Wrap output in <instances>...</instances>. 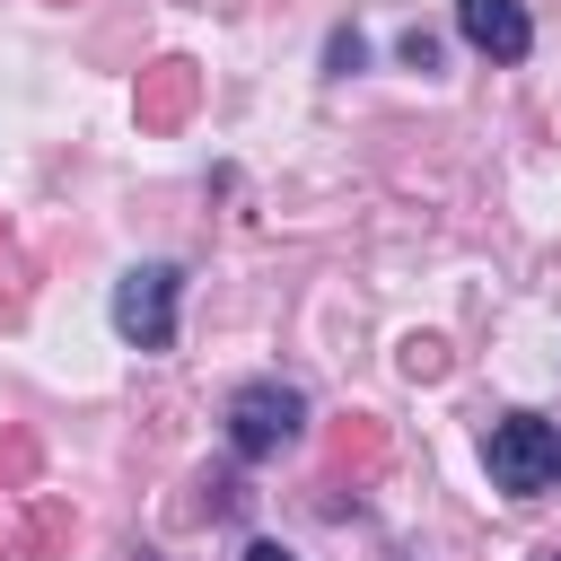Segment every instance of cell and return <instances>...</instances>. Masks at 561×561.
<instances>
[{
	"mask_svg": "<svg viewBox=\"0 0 561 561\" xmlns=\"http://www.w3.org/2000/svg\"><path fill=\"white\" fill-rule=\"evenodd\" d=\"M482 465H491V482L508 500H535V491L561 482V430L543 412H500L491 438H482Z\"/></svg>",
	"mask_w": 561,
	"mask_h": 561,
	"instance_id": "cell-1",
	"label": "cell"
},
{
	"mask_svg": "<svg viewBox=\"0 0 561 561\" xmlns=\"http://www.w3.org/2000/svg\"><path fill=\"white\" fill-rule=\"evenodd\" d=\"M298 430H307V394H298V386L254 377V386L228 394V447H237L245 465H272L280 447H298Z\"/></svg>",
	"mask_w": 561,
	"mask_h": 561,
	"instance_id": "cell-2",
	"label": "cell"
},
{
	"mask_svg": "<svg viewBox=\"0 0 561 561\" xmlns=\"http://www.w3.org/2000/svg\"><path fill=\"white\" fill-rule=\"evenodd\" d=\"M175 298H184V272L175 263H131L114 280V333L131 351H167L175 342Z\"/></svg>",
	"mask_w": 561,
	"mask_h": 561,
	"instance_id": "cell-3",
	"label": "cell"
},
{
	"mask_svg": "<svg viewBox=\"0 0 561 561\" xmlns=\"http://www.w3.org/2000/svg\"><path fill=\"white\" fill-rule=\"evenodd\" d=\"M456 35H465L473 53H491V61H526V53H535L526 0H456Z\"/></svg>",
	"mask_w": 561,
	"mask_h": 561,
	"instance_id": "cell-4",
	"label": "cell"
},
{
	"mask_svg": "<svg viewBox=\"0 0 561 561\" xmlns=\"http://www.w3.org/2000/svg\"><path fill=\"white\" fill-rule=\"evenodd\" d=\"M359 61H368V44H359V26H333V44H324V70H333V79H351Z\"/></svg>",
	"mask_w": 561,
	"mask_h": 561,
	"instance_id": "cell-5",
	"label": "cell"
},
{
	"mask_svg": "<svg viewBox=\"0 0 561 561\" xmlns=\"http://www.w3.org/2000/svg\"><path fill=\"white\" fill-rule=\"evenodd\" d=\"M403 61H412V70H430V61H438V35H421V26H412V35H403Z\"/></svg>",
	"mask_w": 561,
	"mask_h": 561,
	"instance_id": "cell-6",
	"label": "cell"
},
{
	"mask_svg": "<svg viewBox=\"0 0 561 561\" xmlns=\"http://www.w3.org/2000/svg\"><path fill=\"white\" fill-rule=\"evenodd\" d=\"M245 561H298L289 543H245Z\"/></svg>",
	"mask_w": 561,
	"mask_h": 561,
	"instance_id": "cell-7",
	"label": "cell"
},
{
	"mask_svg": "<svg viewBox=\"0 0 561 561\" xmlns=\"http://www.w3.org/2000/svg\"><path fill=\"white\" fill-rule=\"evenodd\" d=\"M552 561H561V552H552Z\"/></svg>",
	"mask_w": 561,
	"mask_h": 561,
	"instance_id": "cell-8",
	"label": "cell"
}]
</instances>
